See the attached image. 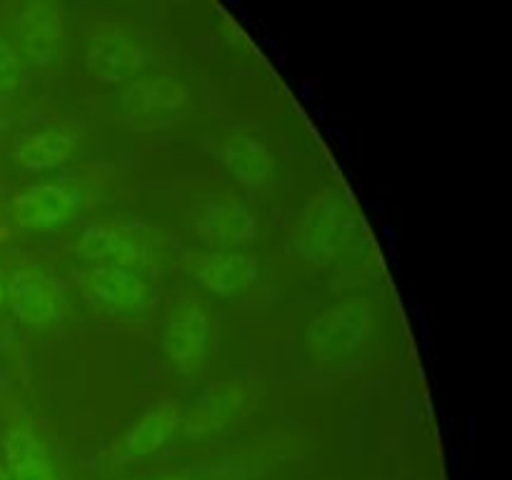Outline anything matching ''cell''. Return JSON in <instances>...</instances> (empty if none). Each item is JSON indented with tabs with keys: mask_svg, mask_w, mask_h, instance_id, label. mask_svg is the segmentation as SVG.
<instances>
[{
	"mask_svg": "<svg viewBox=\"0 0 512 480\" xmlns=\"http://www.w3.org/2000/svg\"><path fill=\"white\" fill-rule=\"evenodd\" d=\"M373 328L368 298H345L320 310L305 328V348L318 360H340L360 348Z\"/></svg>",
	"mask_w": 512,
	"mask_h": 480,
	"instance_id": "6da1fadb",
	"label": "cell"
},
{
	"mask_svg": "<svg viewBox=\"0 0 512 480\" xmlns=\"http://www.w3.org/2000/svg\"><path fill=\"white\" fill-rule=\"evenodd\" d=\"M345 240V208L338 193L320 188L290 230V245L305 263L325 268L340 253Z\"/></svg>",
	"mask_w": 512,
	"mask_h": 480,
	"instance_id": "7a4b0ae2",
	"label": "cell"
},
{
	"mask_svg": "<svg viewBox=\"0 0 512 480\" xmlns=\"http://www.w3.org/2000/svg\"><path fill=\"white\" fill-rule=\"evenodd\" d=\"M85 208L83 190L65 183H40L13 198V215L25 230H58Z\"/></svg>",
	"mask_w": 512,
	"mask_h": 480,
	"instance_id": "3957f363",
	"label": "cell"
},
{
	"mask_svg": "<svg viewBox=\"0 0 512 480\" xmlns=\"http://www.w3.org/2000/svg\"><path fill=\"white\" fill-rule=\"evenodd\" d=\"M185 108V90L173 78L130 80L120 93V113L138 128H168Z\"/></svg>",
	"mask_w": 512,
	"mask_h": 480,
	"instance_id": "277c9868",
	"label": "cell"
},
{
	"mask_svg": "<svg viewBox=\"0 0 512 480\" xmlns=\"http://www.w3.org/2000/svg\"><path fill=\"white\" fill-rule=\"evenodd\" d=\"M215 155L220 163L225 165L230 175L243 185L248 193H268L275 185V155L263 140L255 135L233 133L225 135L218 145H215Z\"/></svg>",
	"mask_w": 512,
	"mask_h": 480,
	"instance_id": "5b68a950",
	"label": "cell"
},
{
	"mask_svg": "<svg viewBox=\"0 0 512 480\" xmlns=\"http://www.w3.org/2000/svg\"><path fill=\"white\" fill-rule=\"evenodd\" d=\"M210 340V318L203 305L198 303H180L170 313L168 325H165L163 345L170 363L180 373L190 375L203 368L205 355H208Z\"/></svg>",
	"mask_w": 512,
	"mask_h": 480,
	"instance_id": "8992f818",
	"label": "cell"
},
{
	"mask_svg": "<svg viewBox=\"0 0 512 480\" xmlns=\"http://www.w3.org/2000/svg\"><path fill=\"white\" fill-rule=\"evenodd\" d=\"M198 235L213 253L235 250L238 245L253 243L258 238V218L245 203L233 198H213L200 210Z\"/></svg>",
	"mask_w": 512,
	"mask_h": 480,
	"instance_id": "52a82bcc",
	"label": "cell"
},
{
	"mask_svg": "<svg viewBox=\"0 0 512 480\" xmlns=\"http://www.w3.org/2000/svg\"><path fill=\"white\" fill-rule=\"evenodd\" d=\"M18 35L25 55L38 68L58 63L65 43V18L58 3L35 0L20 10Z\"/></svg>",
	"mask_w": 512,
	"mask_h": 480,
	"instance_id": "ba28073f",
	"label": "cell"
},
{
	"mask_svg": "<svg viewBox=\"0 0 512 480\" xmlns=\"http://www.w3.org/2000/svg\"><path fill=\"white\" fill-rule=\"evenodd\" d=\"M83 290L95 308L130 313L143 308L150 295V283L138 268H93L85 275Z\"/></svg>",
	"mask_w": 512,
	"mask_h": 480,
	"instance_id": "9c48e42d",
	"label": "cell"
},
{
	"mask_svg": "<svg viewBox=\"0 0 512 480\" xmlns=\"http://www.w3.org/2000/svg\"><path fill=\"white\" fill-rule=\"evenodd\" d=\"M85 65L103 83H128L143 68V50L123 33H98L90 38Z\"/></svg>",
	"mask_w": 512,
	"mask_h": 480,
	"instance_id": "30bf717a",
	"label": "cell"
},
{
	"mask_svg": "<svg viewBox=\"0 0 512 480\" xmlns=\"http://www.w3.org/2000/svg\"><path fill=\"white\" fill-rule=\"evenodd\" d=\"M10 310L28 325H48L58 315V298L40 270L20 268L5 283Z\"/></svg>",
	"mask_w": 512,
	"mask_h": 480,
	"instance_id": "8fae6325",
	"label": "cell"
},
{
	"mask_svg": "<svg viewBox=\"0 0 512 480\" xmlns=\"http://www.w3.org/2000/svg\"><path fill=\"white\" fill-rule=\"evenodd\" d=\"M75 253L93 268H135L143 255L133 238L110 225H85Z\"/></svg>",
	"mask_w": 512,
	"mask_h": 480,
	"instance_id": "7c38bea8",
	"label": "cell"
},
{
	"mask_svg": "<svg viewBox=\"0 0 512 480\" xmlns=\"http://www.w3.org/2000/svg\"><path fill=\"white\" fill-rule=\"evenodd\" d=\"M258 275V263L240 250H218L200 260L198 278L218 298H235Z\"/></svg>",
	"mask_w": 512,
	"mask_h": 480,
	"instance_id": "4fadbf2b",
	"label": "cell"
},
{
	"mask_svg": "<svg viewBox=\"0 0 512 480\" xmlns=\"http://www.w3.org/2000/svg\"><path fill=\"white\" fill-rule=\"evenodd\" d=\"M180 413L175 405H158V408H150L148 413L140 415L123 435V448L125 453L135 455V458H145V455H153L173 438V433L178 430Z\"/></svg>",
	"mask_w": 512,
	"mask_h": 480,
	"instance_id": "5bb4252c",
	"label": "cell"
},
{
	"mask_svg": "<svg viewBox=\"0 0 512 480\" xmlns=\"http://www.w3.org/2000/svg\"><path fill=\"white\" fill-rule=\"evenodd\" d=\"M5 458L13 480H55L48 453L30 430L10 428L5 433Z\"/></svg>",
	"mask_w": 512,
	"mask_h": 480,
	"instance_id": "9a60e30c",
	"label": "cell"
},
{
	"mask_svg": "<svg viewBox=\"0 0 512 480\" xmlns=\"http://www.w3.org/2000/svg\"><path fill=\"white\" fill-rule=\"evenodd\" d=\"M75 138L68 130H43V133L28 135L18 148V163L28 170H50L58 168L73 153Z\"/></svg>",
	"mask_w": 512,
	"mask_h": 480,
	"instance_id": "2e32d148",
	"label": "cell"
},
{
	"mask_svg": "<svg viewBox=\"0 0 512 480\" xmlns=\"http://www.w3.org/2000/svg\"><path fill=\"white\" fill-rule=\"evenodd\" d=\"M20 80V60L15 50L0 38V93H10L15 90Z\"/></svg>",
	"mask_w": 512,
	"mask_h": 480,
	"instance_id": "e0dca14e",
	"label": "cell"
},
{
	"mask_svg": "<svg viewBox=\"0 0 512 480\" xmlns=\"http://www.w3.org/2000/svg\"><path fill=\"white\" fill-rule=\"evenodd\" d=\"M3 300H5V283H3V275H0V308H3Z\"/></svg>",
	"mask_w": 512,
	"mask_h": 480,
	"instance_id": "ac0fdd59",
	"label": "cell"
},
{
	"mask_svg": "<svg viewBox=\"0 0 512 480\" xmlns=\"http://www.w3.org/2000/svg\"><path fill=\"white\" fill-rule=\"evenodd\" d=\"M0 480H13V478H10V473H8V470L3 468V465H0Z\"/></svg>",
	"mask_w": 512,
	"mask_h": 480,
	"instance_id": "d6986e66",
	"label": "cell"
},
{
	"mask_svg": "<svg viewBox=\"0 0 512 480\" xmlns=\"http://www.w3.org/2000/svg\"><path fill=\"white\" fill-rule=\"evenodd\" d=\"M160 480H190V478H185V475H168V478H160Z\"/></svg>",
	"mask_w": 512,
	"mask_h": 480,
	"instance_id": "ffe728a7",
	"label": "cell"
}]
</instances>
